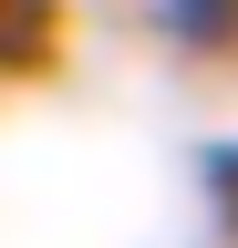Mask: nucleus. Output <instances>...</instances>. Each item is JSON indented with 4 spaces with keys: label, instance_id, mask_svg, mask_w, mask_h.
Instances as JSON below:
<instances>
[{
    "label": "nucleus",
    "instance_id": "1",
    "mask_svg": "<svg viewBox=\"0 0 238 248\" xmlns=\"http://www.w3.org/2000/svg\"><path fill=\"white\" fill-rule=\"evenodd\" d=\"M145 21H156L176 52H228L238 42V0H145Z\"/></svg>",
    "mask_w": 238,
    "mask_h": 248
}]
</instances>
